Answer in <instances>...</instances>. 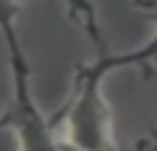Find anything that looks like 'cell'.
Wrapping results in <instances>:
<instances>
[{
    "label": "cell",
    "instance_id": "5b68a950",
    "mask_svg": "<svg viewBox=\"0 0 157 151\" xmlns=\"http://www.w3.org/2000/svg\"><path fill=\"white\" fill-rule=\"evenodd\" d=\"M62 151H84V148H78V145H73V143H67V145H62Z\"/></svg>",
    "mask_w": 157,
    "mask_h": 151
},
{
    "label": "cell",
    "instance_id": "7a4b0ae2",
    "mask_svg": "<svg viewBox=\"0 0 157 151\" xmlns=\"http://www.w3.org/2000/svg\"><path fill=\"white\" fill-rule=\"evenodd\" d=\"M107 70L95 59L76 70V92L62 106V118L70 126V143L84 151H121L109 137V109L101 98V81Z\"/></svg>",
    "mask_w": 157,
    "mask_h": 151
},
{
    "label": "cell",
    "instance_id": "3957f363",
    "mask_svg": "<svg viewBox=\"0 0 157 151\" xmlns=\"http://www.w3.org/2000/svg\"><path fill=\"white\" fill-rule=\"evenodd\" d=\"M98 64H101L107 73L109 70H118V67H143L149 73V64L157 62V28H154V36L137 50H129V53H98Z\"/></svg>",
    "mask_w": 157,
    "mask_h": 151
},
{
    "label": "cell",
    "instance_id": "6da1fadb",
    "mask_svg": "<svg viewBox=\"0 0 157 151\" xmlns=\"http://www.w3.org/2000/svg\"><path fill=\"white\" fill-rule=\"evenodd\" d=\"M6 42H9V62L14 73V101L6 109V126H11L20 137V151H62L53 140V126L56 115L45 118L39 106L31 98V84H28V62L20 48L17 31H14V14L6 11Z\"/></svg>",
    "mask_w": 157,
    "mask_h": 151
},
{
    "label": "cell",
    "instance_id": "277c9868",
    "mask_svg": "<svg viewBox=\"0 0 157 151\" xmlns=\"http://www.w3.org/2000/svg\"><path fill=\"white\" fill-rule=\"evenodd\" d=\"M132 3H135L137 9H143V11H151V9H157V0H132Z\"/></svg>",
    "mask_w": 157,
    "mask_h": 151
}]
</instances>
